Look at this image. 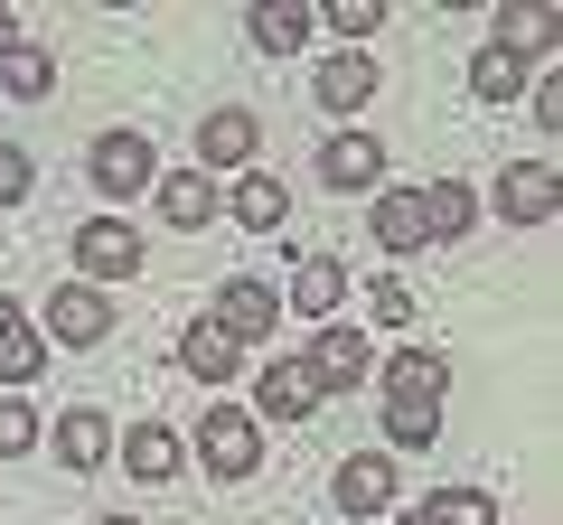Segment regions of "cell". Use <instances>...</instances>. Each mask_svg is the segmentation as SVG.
I'll return each mask as SVG.
<instances>
[{"instance_id": "cell-1", "label": "cell", "mask_w": 563, "mask_h": 525, "mask_svg": "<svg viewBox=\"0 0 563 525\" xmlns=\"http://www.w3.org/2000/svg\"><path fill=\"white\" fill-rule=\"evenodd\" d=\"M442 384L451 366L432 347H404V357L376 366V394H385V450H432L442 442Z\"/></svg>"}, {"instance_id": "cell-2", "label": "cell", "mask_w": 563, "mask_h": 525, "mask_svg": "<svg viewBox=\"0 0 563 525\" xmlns=\"http://www.w3.org/2000/svg\"><path fill=\"white\" fill-rule=\"evenodd\" d=\"M179 450H198V460H207V479L244 488V479L263 469V423H254L244 404H207V413H198V432H188Z\"/></svg>"}, {"instance_id": "cell-3", "label": "cell", "mask_w": 563, "mask_h": 525, "mask_svg": "<svg viewBox=\"0 0 563 525\" xmlns=\"http://www.w3.org/2000/svg\"><path fill=\"white\" fill-rule=\"evenodd\" d=\"M301 366H310L320 394H357V384H376V338H366L357 320H329V328H310Z\"/></svg>"}, {"instance_id": "cell-4", "label": "cell", "mask_w": 563, "mask_h": 525, "mask_svg": "<svg viewBox=\"0 0 563 525\" xmlns=\"http://www.w3.org/2000/svg\"><path fill=\"white\" fill-rule=\"evenodd\" d=\"M207 328H217L225 347H273V328H282V291L254 282V272H235V282L207 301Z\"/></svg>"}, {"instance_id": "cell-5", "label": "cell", "mask_w": 563, "mask_h": 525, "mask_svg": "<svg viewBox=\"0 0 563 525\" xmlns=\"http://www.w3.org/2000/svg\"><path fill=\"white\" fill-rule=\"evenodd\" d=\"M85 179H95L103 198H141V188L161 179V150H151V132H95V150H85Z\"/></svg>"}, {"instance_id": "cell-6", "label": "cell", "mask_w": 563, "mask_h": 525, "mask_svg": "<svg viewBox=\"0 0 563 525\" xmlns=\"http://www.w3.org/2000/svg\"><path fill=\"white\" fill-rule=\"evenodd\" d=\"M132 272H141V235L122 216H85L76 225V282L113 291V282H132Z\"/></svg>"}, {"instance_id": "cell-7", "label": "cell", "mask_w": 563, "mask_h": 525, "mask_svg": "<svg viewBox=\"0 0 563 525\" xmlns=\"http://www.w3.org/2000/svg\"><path fill=\"white\" fill-rule=\"evenodd\" d=\"M254 150H263V122L244 113V103H217V113H198V160L188 169H207V179H225V169H254Z\"/></svg>"}, {"instance_id": "cell-8", "label": "cell", "mask_w": 563, "mask_h": 525, "mask_svg": "<svg viewBox=\"0 0 563 525\" xmlns=\"http://www.w3.org/2000/svg\"><path fill=\"white\" fill-rule=\"evenodd\" d=\"M329 394L310 384V366L301 357H263L254 366V423H310Z\"/></svg>"}, {"instance_id": "cell-9", "label": "cell", "mask_w": 563, "mask_h": 525, "mask_svg": "<svg viewBox=\"0 0 563 525\" xmlns=\"http://www.w3.org/2000/svg\"><path fill=\"white\" fill-rule=\"evenodd\" d=\"M498 206L517 235H536V225H554V206H563V179H554V160H517V169H498Z\"/></svg>"}, {"instance_id": "cell-10", "label": "cell", "mask_w": 563, "mask_h": 525, "mask_svg": "<svg viewBox=\"0 0 563 525\" xmlns=\"http://www.w3.org/2000/svg\"><path fill=\"white\" fill-rule=\"evenodd\" d=\"M151 198H161V225H169V235H207V225L225 216V188L207 179V169H161Z\"/></svg>"}, {"instance_id": "cell-11", "label": "cell", "mask_w": 563, "mask_h": 525, "mask_svg": "<svg viewBox=\"0 0 563 525\" xmlns=\"http://www.w3.org/2000/svg\"><path fill=\"white\" fill-rule=\"evenodd\" d=\"M310 94H320L329 113H339L347 132H357V113H366V103L385 94V76H376V57H366V47H339V57H320V76H310Z\"/></svg>"}, {"instance_id": "cell-12", "label": "cell", "mask_w": 563, "mask_h": 525, "mask_svg": "<svg viewBox=\"0 0 563 525\" xmlns=\"http://www.w3.org/2000/svg\"><path fill=\"white\" fill-rule=\"evenodd\" d=\"M38 338H57V347H103V338H113V291L57 282V301H47V328H38Z\"/></svg>"}, {"instance_id": "cell-13", "label": "cell", "mask_w": 563, "mask_h": 525, "mask_svg": "<svg viewBox=\"0 0 563 525\" xmlns=\"http://www.w3.org/2000/svg\"><path fill=\"white\" fill-rule=\"evenodd\" d=\"M282 310H301L310 328L347 320V262L339 254H291V301H282Z\"/></svg>"}, {"instance_id": "cell-14", "label": "cell", "mask_w": 563, "mask_h": 525, "mask_svg": "<svg viewBox=\"0 0 563 525\" xmlns=\"http://www.w3.org/2000/svg\"><path fill=\"white\" fill-rule=\"evenodd\" d=\"M329 506H339V516H385V506H395V460H385V450H347L339 479H329Z\"/></svg>"}, {"instance_id": "cell-15", "label": "cell", "mask_w": 563, "mask_h": 525, "mask_svg": "<svg viewBox=\"0 0 563 525\" xmlns=\"http://www.w3.org/2000/svg\"><path fill=\"white\" fill-rule=\"evenodd\" d=\"M47 450H57V469H113V413L66 404L57 423H47Z\"/></svg>"}, {"instance_id": "cell-16", "label": "cell", "mask_w": 563, "mask_h": 525, "mask_svg": "<svg viewBox=\"0 0 563 525\" xmlns=\"http://www.w3.org/2000/svg\"><path fill=\"white\" fill-rule=\"evenodd\" d=\"M320 188H339V198L385 188V142H376V132H329V142H320Z\"/></svg>"}, {"instance_id": "cell-17", "label": "cell", "mask_w": 563, "mask_h": 525, "mask_svg": "<svg viewBox=\"0 0 563 525\" xmlns=\"http://www.w3.org/2000/svg\"><path fill=\"white\" fill-rule=\"evenodd\" d=\"M113 460L132 469L141 488H169L188 469V450H179V432H169V423H132V432H113Z\"/></svg>"}, {"instance_id": "cell-18", "label": "cell", "mask_w": 563, "mask_h": 525, "mask_svg": "<svg viewBox=\"0 0 563 525\" xmlns=\"http://www.w3.org/2000/svg\"><path fill=\"white\" fill-rule=\"evenodd\" d=\"M244 38H254L263 57H301V47L320 38V10H301V0H254V10H244Z\"/></svg>"}, {"instance_id": "cell-19", "label": "cell", "mask_w": 563, "mask_h": 525, "mask_svg": "<svg viewBox=\"0 0 563 525\" xmlns=\"http://www.w3.org/2000/svg\"><path fill=\"white\" fill-rule=\"evenodd\" d=\"M225 216H235L244 235H282V225H291V188H282L273 169H244V179L225 188Z\"/></svg>"}, {"instance_id": "cell-20", "label": "cell", "mask_w": 563, "mask_h": 525, "mask_svg": "<svg viewBox=\"0 0 563 525\" xmlns=\"http://www.w3.org/2000/svg\"><path fill=\"white\" fill-rule=\"evenodd\" d=\"M366 235H376V254L385 262H404V254H422V206H413V188H376V216H366Z\"/></svg>"}, {"instance_id": "cell-21", "label": "cell", "mask_w": 563, "mask_h": 525, "mask_svg": "<svg viewBox=\"0 0 563 525\" xmlns=\"http://www.w3.org/2000/svg\"><path fill=\"white\" fill-rule=\"evenodd\" d=\"M47 376V338L20 301H0V384H38Z\"/></svg>"}, {"instance_id": "cell-22", "label": "cell", "mask_w": 563, "mask_h": 525, "mask_svg": "<svg viewBox=\"0 0 563 525\" xmlns=\"http://www.w3.org/2000/svg\"><path fill=\"white\" fill-rule=\"evenodd\" d=\"M413 206H422V235L432 244H461L470 216H479V188L470 179H432V188H413Z\"/></svg>"}, {"instance_id": "cell-23", "label": "cell", "mask_w": 563, "mask_h": 525, "mask_svg": "<svg viewBox=\"0 0 563 525\" xmlns=\"http://www.w3.org/2000/svg\"><path fill=\"white\" fill-rule=\"evenodd\" d=\"M179 366H188V384H235L244 376V347H225L207 320H188L179 328Z\"/></svg>"}, {"instance_id": "cell-24", "label": "cell", "mask_w": 563, "mask_h": 525, "mask_svg": "<svg viewBox=\"0 0 563 525\" xmlns=\"http://www.w3.org/2000/svg\"><path fill=\"white\" fill-rule=\"evenodd\" d=\"M526 85H536V66H526L517 47H498V38H488L479 57H470V94H479V103H517Z\"/></svg>"}, {"instance_id": "cell-25", "label": "cell", "mask_w": 563, "mask_h": 525, "mask_svg": "<svg viewBox=\"0 0 563 525\" xmlns=\"http://www.w3.org/2000/svg\"><path fill=\"white\" fill-rule=\"evenodd\" d=\"M488 38L517 47V57L536 66V57H554V47H563V20H554V10H498V29H488Z\"/></svg>"}, {"instance_id": "cell-26", "label": "cell", "mask_w": 563, "mask_h": 525, "mask_svg": "<svg viewBox=\"0 0 563 525\" xmlns=\"http://www.w3.org/2000/svg\"><path fill=\"white\" fill-rule=\"evenodd\" d=\"M422 525H498V498L488 488H432V498H413Z\"/></svg>"}, {"instance_id": "cell-27", "label": "cell", "mask_w": 563, "mask_h": 525, "mask_svg": "<svg viewBox=\"0 0 563 525\" xmlns=\"http://www.w3.org/2000/svg\"><path fill=\"white\" fill-rule=\"evenodd\" d=\"M47 85H57V57H47V47H10V57H0V94H20V103H38Z\"/></svg>"}, {"instance_id": "cell-28", "label": "cell", "mask_w": 563, "mask_h": 525, "mask_svg": "<svg viewBox=\"0 0 563 525\" xmlns=\"http://www.w3.org/2000/svg\"><path fill=\"white\" fill-rule=\"evenodd\" d=\"M38 442H47L38 404H29V394H0V460H29Z\"/></svg>"}, {"instance_id": "cell-29", "label": "cell", "mask_w": 563, "mask_h": 525, "mask_svg": "<svg viewBox=\"0 0 563 525\" xmlns=\"http://www.w3.org/2000/svg\"><path fill=\"white\" fill-rule=\"evenodd\" d=\"M320 29H329L339 47H366V38L385 29V10H376V0H329V10H320Z\"/></svg>"}, {"instance_id": "cell-30", "label": "cell", "mask_w": 563, "mask_h": 525, "mask_svg": "<svg viewBox=\"0 0 563 525\" xmlns=\"http://www.w3.org/2000/svg\"><path fill=\"white\" fill-rule=\"evenodd\" d=\"M366 320H376V328H413V291H404V272H376V282H366Z\"/></svg>"}, {"instance_id": "cell-31", "label": "cell", "mask_w": 563, "mask_h": 525, "mask_svg": "<svg viewBox=\"0 0 563 525\" xmlns=\"http://www.w3.org/2000/svg\"><path fill=\"white\" fill-rule=\"evenodd\" d=\"M29 188H38V160L20 142H0V206H29Z\"/></svg>"}, {"instance_id": "cell-32", "label": "cell", "mask_w": 563, "mask_h": 525, "mask_svg": "<svg viewBox=\"0 0 563 525\" xmlns=\"http://www.w3.org/2000/svg\"><path fill=\"white\" fill-rule=\"evenodd\" d=\"M526 103H536V122H544V132H563V94H554V85H544V76L526 85Z\"/></svg>"}, {"instance_id": "cell-33", "label": "cell", "mask_w": 563, "mask_h": 525, "mask_svg": "<svg viewBox=\"0 0 563 525\" xmlns=\"http://www.w3.org/2000/svg\"><path fill=\"white\" fill-rule=\"evenodd\" d=\"M10 47H20V20H10V10H0V57H10Z\"/></svg>"}, {"instance_id": "cell-34", "label": "cell", "mask_w": 563, "mask_h": 525, "mask_svg": "<svg viewBox=\"0 0 563 525\" xmlns=\"http://www.w3.org/2000/svg\"><path fill=\"white\" fill-rule=\"evenodd\" d=\"M395 525H422V516H413V506H404V516H395Z\"/></svg>"}, {"instance_id": "cell-35", "label": "cell", "mask_w": 563, "mask_h": 525, "mask_svg": "<svg viewBox=\"0 0 563 525\" xmlns=\"http://www.w3.org/2000/svg\"><path fill=\"white\" fill-rule=\"evenodd\" d=\"M103 525H132V516H103Z\"/></svg>"}]
</instances>
